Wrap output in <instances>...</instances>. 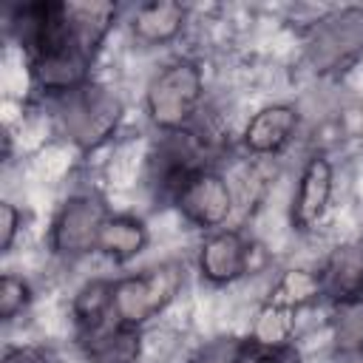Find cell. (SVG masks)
I'll return each mask as SVG.
<instances>
[{
    "mask_svg": "<svg viewBox=\"0 0 363 363\" xmlns=\"http://www.w3.org/2000/svg\"><path fill=\"white\" fill-rule=\"evenodd\" d=\"M329 193H332V167L323 156H315L306 170H303V179H301V187H298V199H295V218L298 224L309 227L315 218H320L326 201H329Z\"/></svg>",
    "mask_w": 363,
    "mask_h": 363,
    "instance_id": "obj_1",
    "label": "cell"
},
{
    "mask_svg": "<svg viewBox=\"0 0 363 363\" xmlns=\"http://www.w3.org/2000/svg\"><path fill=\"white\" fill-rule=\"evenodd\" d=\"M99 233H102V247H105V252H111V255H116V258H125V255L139 252V247H142V241H145L142 224H139V221H130V218L108 221Z\"/></svg>",
    "mask_w": 363,
    "mask_h": 363,
    "instance_id": "obj_2",
    "label": "cell"
},
{
    "mask_svg": "<svg viewBox=\"0 0 363 363\" xmlns=\"http://www.w3.org/2000/svg\"><path fill=\"white\" fill-rule=\"evenodd\" d=\"M26 301H28V286H26L20 278L6 275V278H3V295H0L3 318H6V320H11V318H14V312H20V309L26 306Z\"/></svg>",
    "mask_w": 363,
    "mask_h": 363,
    "instance_id": "obj_3",
    "label": "cell"
},
{
    "mask_svg": "<svg viewBox=\"0 0 363 363\" xmlns=\"http://www.w3.org/2000/svg\"><path fill=\"white\" fill-rule=\"evenodd\" d=\"M14 230H17V213H14V207L6 201V204H3V250L11 247Z\"/></svg>",
    "mask_w": 363,
    "mask_h": 363,
    "instance_id": "obj_4",
    "label": "cell"
}]
</instances>
